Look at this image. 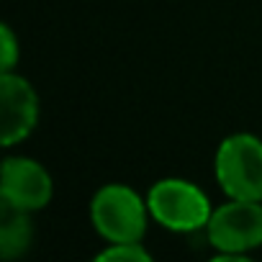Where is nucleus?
Instances as JSON below:
<instances>
[{
  "label": "nucleus",
  "instance_id": "obj_5",
  "mask_svg": "<svg viewBox=\"0 0 262 262\" xmlns=\"http://www.w3.org/2000/svg\"><path fill=\"white\" fill-rule=\"evenodd\" d=\"M54 183L49 170L31 157H6L0 175V201L16 211H41L49 206Z\"/></svg>",
  "mask_w": 262,
  "mask_h": 262
},
{
  "label": "nucleus",
  "instance_id": "obj_8",
  "mask_svg": "<svg viewBox=\"0 0 262 262\" xmlns=\"http://www.w3.org/2000/svg\"><path fill=\"white\" fill-rule=\"evenodd\" d=\"M95 259H123V262H149L152 259V252L142 244V242H111L105 244Z\"/></svg>",
  "mask_w": 262,
  "mask_h": 262
},
{
  "label": "nucleus",
  "instance_id": "obj_7",
  "mask_svg": "<svg viewBox=\"0 0 262 262\" xmlns=\"http://www.w3.org/2000/svg\"><path fill=\"white\" fill-rule=\"evenodd\" d=\"M34 242V221L29 211H16L3 206V224H0V257L16 259L29 252Z\"/></svg>",
  "mask_w": 262,
  "mask_h": 262
},
{
  "label": "nucleus",
  "instance_id": "obj_3",
  "mask_svg": "<svg viewBox=\"0 0 262 262\" xmlns=\"http://www.w3.org/2000/svg\"><path fill=\"white\" fill-rule=\"evenodd\" d=\"M147 206H149V216L160 226L180 234L206 229L213 213L208 195L195 183L183 178L157 180L147 193Z\"/></svg>",
  "mask_w": 262,
  "mask_h": 262
},
{
  "label": "nucleus",
  "instance_id": "obj_4",
  "mask_svg": "<svg viewBox=\"0 0 262 262\" xmlns=\"http://www.w3.org/2000/svg\"><path fill=\"white\" fill-rule=\"evenodd\" d=\"M208 244L219 252L216 259H242L252 249L262 247V201L229 198L216 206L208 226Z\"/></svg>",
  "mask_w": 262,
  "mask_h": 262
},
{
  "label": "nucleus",
  "instance_id": "obj_2",
  "mask_svg": "<svg viewBox=\"0 0 262 262\" xmlns=\"http://www.w3.org/2000/svg\"><path fill=\"white\" fill-rule=\"evenodd\" d=\"M216 183L226 198L262 201V139L254 134H229L213 157Z\"/></svg>",
  "mask_w": 262,
  "mask_h": 262
},
{
  "label": "nucleus",
  "instance_id": "obj_1",
  "mask_svg": "<svg viewBox=\"0 0 262 262\" xmlns=\"http://www.w3.org/2000/svg\"><path fill=\"white\" fill-rule=\"evenodd\" d=\"M149 206L134 188L123 183L103 185L90 201V221L98 236L111 242H142L149 224Z\"/></svg>",
  "mask_w": 262,
  "mask_h": 262
},
{
  "label": "nucleus",
  "instance_id": "obj_6",
  "mask_svg": "<svg viewBox=\"0 0 262 262\" xmlns=\"http://www.w3.org/2000/svg\"><path fill=\"white\" fill-rule=\"evenodd\" d=\"M39 123V95L34 85L16 75L0 72V142L13 147L24 142Z\"/></svg>",
  "mask_w": 262,
  "mask_h": 262
},
{
  "label": "nucleus",
  "instance_id": "obj_9",
  "mask_svg": "<svg viewBox=\"0 0 262 262\" xmlns=\"http://www.w3.org/2000/svg\"><path fill=\"white\" fill-rule=\"evenodd\" d=\"M21 57V47L16 34L11 31V26L0 29V72H13V67L18 64Z\"/></svg>",
  "mask_w": 262,
  "mask_h": 262
}]
</instances>
